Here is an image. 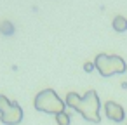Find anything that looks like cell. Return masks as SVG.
Returning <instances> with one entry per match:
<instances>
[{
  "label": "cell",
  "mask_w": 127,
  "mask_h": 125,
  "mask_svg": "<svg viewBox=\"0 0 127 125\" xmlns=\"http://www.w3.org/2000/svg\"><path fill=\"white\" fill-rule=\"evenodd\" d=\"M54 118H56V122H58L59 125H70V120H71L70 113H66V111H63V113H58Z\"/></svg>",
  "instance_id": "8"
},
{
  "label": "cell",
  "mask_w": 127,
  "mask_h": 125,
  "mask_svg": "<svg viewBox=\"0 0 127 125\" xmlns=\"http://www.w3.org/2000/svg\"><path fill=\"white\" fill-rule=\"evenodd\" d=\"M35 109L37 111H42V113H49V115H58V113H63L66 109V104L64 101L52 90V89H45V90H40L37 96H35V102H33Z\"/></svg>",
  "instance_id": "2"
},
{
  "label": "cell",
  "mask_w": 127,
  "mask_h": 125,
  "mask_svg": "<svg viewBox=\"0 0 127 125\" xmlns=\"http://www.w3.org/2000/svg\"><path fill=\"white\" fill-rule=\"evenodd\" d=\"M14 25L11 23V21H4L2 25H0V33H2L4 37H11V35H14Z\"/></svg>",
  "instance_id": "7"
},
{
  "label": "cell",
  "mask_w": 127,
  "mask_h": 125,
  "mask_svg": "<svg viewBox=\"0 0 127 125\" xmlns=\"http://www.w3.org/2000/svg\"><path fill=\"white\" fill-rule=\"evenodd\" d=\"M64 104L75 109L77 113H80L87 122H92V123L101 122V115H99L101 102H99V96L96 90H87L85 96H80L77 92H68Z\"/></svg>",
  "instance_id": "1"
},
{
  "label": "cell",
  "mask_w": 127,
  "mask_h": 125,
  "mask_svg": "<svg viewBox=\"0 0 127 125\" xmlns=\"http://www.w3.org/2000/svg\"><path fill=\"white\" fill-rule=\"evenodd\" d=\"M111 26H113V30H115V31L124 33V31L127 30V18H124V16H117V18L113 19Z\"/></svg>",
  "instance_id": "6"
},
{
  "label": "cell",
  "mask_w": 127,
  "mask_h": 125,
  "mask_svg": "<svg viewBox=\"0 0 127 125\" xmlns=\"http://www.w3.org/2000/svg\"><path fill=\"white\" fill-rule=\"evenodd\" d=\"M94 68L99 71L101 76L108 78L111 75H117V73H124L127 71V64L125 61L120 57V56H115V54H97L96 59H94Z\"/></svg>",
  "instance_id": "3"
},
{
  "label": "cell",
  "mask_w": 127,
  "mask_h": 125,
  "mask_svg": "<svg viewBox=\"0 0 127 125\" xmlns=\"http://www.w3.org/2000/svg\"><path fill=\"white\" fill-rule=\"evenodd\" d=\"M25 113L18 101L7 99L4 94H0V122L5 125H18L21 123Z\"/></svg>",
  "instance_id": "4"
},
{
  "label": "cell",
  "mask_w": 127,
  "mask_h": 125,
  "mask_svg": "<svg viewBox=\"0 0 127 125\" xmlns=\"http://www.w3.org/2000/svg\"><path fill=\"white\" fill-rule=\"evenodd\" d=\"M94 70V63H84V71L85 73H91Z\"/></svg>",
  "instance_id": "9"
},
{
  "label": "cell",
  "mask_w": 127,
  "mask_h": 125,
  "mask_svg": "<svg viewBox=\"0 0 127 125\" xmlns=\"http://www.w3.org/2000/svg\"><path fill=\"white\" fill-rule=\"evenodd\" d=\"M104 113H106V116L111 120V122H124L125 120V109L118 104V102H115V101H106L104 102Z\"/></svg>",
  "instance_id": "5"
},
{
  "label": "cell",
  "mask_w": 127,
  "mask_h": 125,
  "mask_svg": "<svg viewBox=\"0 0 127 125\" xmlns=\"http://www.w3.org/2000/svg\"><path fill=\"white\" fill-rule=\"evenodd\" d=\"M125 125H127V123H125Z\"/></svg>",
  "instance_id": "10"
}]
</instances>
